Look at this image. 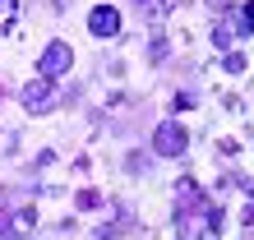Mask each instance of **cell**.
Listing matches in <instances>:
<instances>
[{"instance_id": "cell-1", "label": "cell", "mask_w": 254, "mask_h": 240, "mask_svg": "<svg viewBox=\"0 0 254 240\" xmlns=\"http://www.w3.org/2000/svg\"><path fill=\"white\" fill-rule=\"evenodd\" d=\"M190 148V134H185V120H162L153 129V153L157 157H185Z\"/></svg>"}, {"instance_id": "cell-2", "label": "cell", "mask_w": 254, "mask_h": 240, "mask_svg": "<svg viewBox=\"0 0 254 240\" xmlns=\"http://www.w3.org/2000/svg\"><path fill=\"white\" fill-rule=\"evenodd\" d=\"M69 65H74V47H69V42H51V47L37 56V74H42V79H61Z\"/></svg>"}, {"instance_id": "cell-3", "label": "cell", "mask_w": 254, "mask_h": 240, "mask_svg": "<svg viewBox=\"0 0 254 240\" xmlns=\"http://www.w3.org/2000/svg\"><path fill=\"white\" fill-rule=\"evenodd\" d=\"M88 28H93V37H116L121 33V14H116L111 5H97L93 14H88Z\"/></svg>"}, {"instance_id": "cell-4", "label": "cell", "mask_w": 254, "mask_h": 240, "mask_svg": "<svg viewBox=\"0 0 254 240\" xmlns=\"http://www.w3.org/2000/svg\"><path fill=\"white\" fill-rule=\"evenodd\" d=\"M23 107H28V111H42V107H51V79H37V83H28V88H23Z\"/></svg>"}, {"instance_id": "cell-5", "label": "cell", "mask_w": 254, "mask_h": 240, "mask_svg": "<svg viewBox=\"0 0 254 240\" xmlns=\"http://www.w3.org/2000/svg\"><path fill=\"white\" fill-rule=\"evenodd\" d=\"M241 28H245V33H254V5H241Z\"/></svg>"}, {"instance_id": "cell-6", "label": "cell", "mask_w": 254, "mask_h": 240, "mask_svg": "<svg viewBox=\"0 0 254 240\" xmlns=\"http://www.w3.org/2000/svg\"><path fill=\"white\" fill-rule=\"evenodd\" d=\"M227 69H231V74H241V69H245V56H241V51H231V56H227Z\"/></svg>"}, {"instance_id": "cell-7", "label": "cell", "mask_w": 254, "mask_h": 240, "mask_svg": "<svg viewBox=\"0 0 254 240\" xmlns=\"http://www.w3.org/2000/svg\"><path fill=\"white\" fill-rule=\"evenodd\" d=\"M148 56H153V60H167V42H162V37H153V51H148Z\"/></svg>"}]
</instances>
